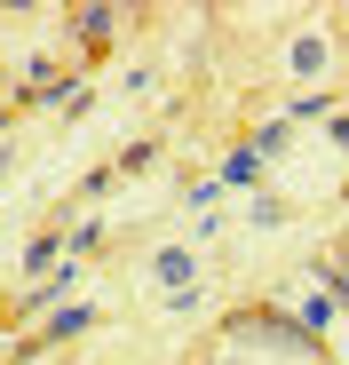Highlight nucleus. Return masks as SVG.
<instances>
[{
  "label": "nucleus",
  "mask_w": 349,
  "mask_h": 365,
  "mask_svg": "<svg viewBox=\"0 0 349 365\" xmlns=\"http://www.w3.org/2000/svg\"><path fill=\"white\" fill-rule=\"evenodd\" d=\"M151 278H159V286H174V294H191V286H199V255H183V247H167V255L151 262Z\"/></svg>",
  "instance_id": "obj_6"
},
{
  "label": "nucleus",
  "mask_w": 349,
  "mask_h": 365,
  "mask_svg": "<svg viewBox=\"0 0 349 365\" xmlns=\"http://www.w3.org/2000/svg\"><path fill=\"white\" fill-rule=\"evenodd\" d=\"M80 286H88V270H80V262L64 255V262H56L48 278H32V286H24V294L9 302V318H16V326H24V318H56L64 302H80Z\"/></svg>",
  "instance_id": "obj_2"
},
{
  "label": "nucleus",
  "mask_w": 349,
  "mask_h": 365,
  "mask_svg": "<svg viewBox=\"0 0 349 365\" xmlns=\"http://www.w3.org/2000/svg\"><path fill=\"white\" fill-rule=\"evenodd\" d=\"M9 167H16V143H0V182H9Z\"/></svg>",
  "instance_id": "obj_18"
},
{
  "label": "nucleus",
  "mask_w": 349,
  "mask_h": 365,
  "mask_svg": "<svg viewBox=\"0 0 349 365\" xmlns=\"http://www.w3.org/2000/svg\"><path fill=\"white\" fill-rule=\"evenodd\" d=\"M95 247H103V222H80V230H72V238H64V255H72V262H88V255H95Z\"/></svg>",
  "instance_id": "obj_14"
},
{
  "label": "nucleus",
  "mask_w": 349,
  "mask_h": 365,
  "mask_svg": "<svg viewBox=\"0 0 349 365\" xmlns=\"http://www.w3.org/2000/svg\"><path fill=\"white\" fill-rule=\"evenodd\" d=\"M222 334H230V341H270V349H286V357H325V341H318L294 310H278V302H246V310H230Z\"/></svg>",
  "instance_id": "obj_1"
},
{
  "label": "nucleus",
  "mask_w": 349,
  "mask_h": 365,
  "mask_svg": "<svg viewBox=\"0 0 349 365\" xmlns=\"http://www.w3.org/2000/svg\"><path fill=\"white\" fill-rule=\"evenodd\" d=\"M286 143H294V128H286V119H270V128H262V135H254V151H262V159H278V151H286Z\"/></svg>",
  "instance_id": "obj_15"
},
{
  "label": "nucleus",
  "mask_w": 349,
  "mask_h": 365,
  "mask_svg": "<svg viewBox=\"0 0 349 365\" xmlns=\"http://www.w3.org/2000/svg\"><path fill=\"white\" fill-rule=\"evenodd\" d=\"M191 365H214V357H191Z\"/></svg>",
  "instance_id": "obj_19"
},
{
  "label": "nucleus",
  "mask_w": 349,
  "mask_h": 365,
  "mask_svg": "<svg viewBox=\"0 0 349 365\" xmlns=\"http://www.w3.org/2000/svg\"><path fill=\"white\" fill-rule=\"evenodd\" d=\"M151 159H159V135H135V143H127L120 159H111V182H135V175H143Z\"/></svg>",
  "instance_id": "obj_10"
},
{
  "label": "nucleus",
  "mask_w": 349,
  "mask_h": 365,
  "mask_svg": "<svg viewBox=\"0 0 349 365\" xmlns=\"http://www.w3.org/2000/svg\"><path fill=\"white\" fill-rule=\"evenodd\" d=\"M294 318H302V326H310V334L325 341V326L341 318V302H333V294H302V310H294Z\"/></svg>",
  "instance_id": "obj_12"
},
{
  "label": "nucleus",
  "mask_w": 349,
  "mask_h": 365,
  "mask_svg": "<svg viewBox=\"0 0 349 365\" xmlns=\"http://www.w3.org/2000/svg\"><path fill=\"white\" fill-rule=\"evenodd\" d=\"M325 135H333V143L349 151V111H333V119H325Z\"/></svg>",
  "instance_id": "obj_17"
},
{
  "label": "nucleus",
  "mask_w": 349,
  "mask_h": 365,
  "mask_svg": "<svg viewBox=\"0 0 349 365\" xmlns=\"http://www.w3.org/2000/svg\"><path fill=\"white\" fill-rule=\"evenodd\" d=\"M310 278H325V294H333V302H349V238H341L333 255H318V262H310Z\"/></svg>",
  "instance_id": "obj_8"
},
{
  "label": "nucleus",
  "mask_w": 349,
  "mask_h": 365,
  "mask_svg": "<svg viewBox=\"0 0 349 365\" xmlns=\"http://www.w3.org/2000/svg\"><path fill=\"white\" fill-rule=\"evenodd\" d=\"M127 24V9H111V0H80V9H64V40H80L88 56L111 48V32Z\"/></svg>",
  "instance_id": "obj_3"
},
{
  "label": "nucleus",
  "mask_w": 349,
  "mask_h": 365,
  "mask_svg": "<svg viewBox=\"0 0 349 365\" xmlns=\"http://www.w3.org/2000/svg\"><path fill=\"white\" fill-rule=\"evenodd\" d=\"M246 222H254V230H278V222H286V199H278V191H254V199H246Z\"/></svg>",
  "instance_id": "obj_13"
},
{
  "label": "nucleus",
  "mask_w": 349,
  "mask_h": 365,
  "mask_svg": "<svg viewBox=\"0 0 349 365\" xmlns=\"http://www.w3.org/2000/svg\"><path fill=\"white\" fill-rule=\"evenodd\" d=\"M56 262H64V230H40L32 247H24V278H48Z\"/></svg>",
  "instance_id": "obj_9"
},
{
  "label": "nucleus",
  "mask_w": 349,
  "mask_h": 365,
  "mask_svg": "<svg viewBox=\"0 0 349 365\" xmlns=\"http://www.w3.org/2000/svg\"><path fill=\"white\" fill-rule=\"evenodd\" d=\"M286 64H294L302 80H310V72H325V32H294V48H286Z\"/></svg>",
  "instance_id": "obj_11"
},
{
  "label": "nucleus",
  "mask_w": 349,
  "mask_h": 365,
  "mask_svg": "<svg viewBox=\"0 0 349 365\" xmlns=\"http://www.w3.org/2000/svg\"><path fill=\"white\" fill-rule=\"evenodd\" d=\"M214 191H222L214 175H191V182H183V199H191V207H214Z\"/></svg>",
  "instance_id": "obj_16"
},
{
  "label": "nucleus",
  "mask_w": 349,
  "mask_h": 365,
  "mask_svg": "<svg viewBox=\"0 0 349 365\" xmlns=\"http://www.w3.org/2000/svg\"><path fill=\"white\" fill-rule=\"evenodd\" d=\"M341 24H349V9H341Z\"/></svg>",
  "instance_id": "obj_20"
},
{
  "label": "nucleus",
  "mask_w": 349,
  "mask_h": 365,
  "mask_svg": "<svg viewBox=\"0 0 349 365\" xmlns=\"http://www.w3.org/2000/svg\"><path fill=\"white\" fill-rule=\"evenodd\" d=\"M80 334H95V302H64L32 341H40V349H64V341H80Z\"/></svg>",
  "instance_id": "obj_5"
},
{
  "label": "nucleus",
  "mask_w": 349,
  "mask_h": 365,
  "mask_svg": "<svg viewBox=\"0 0 349 365\" xmlns=\"http://www.w3.org/2000/svg\"><path fill=\"white\" fill-rule=\"evenodd\" d=\"M262 167H270V159H262V151H254V135H246V143H230V151H222L214 182H222V191H254V182H262Z\"/></svg>",
  "instance_id": "obj_4"
},
{
  "label": "nucleus",
  "mask_w": 349,
  "mask_h": 365,
  "mask_svg": "<svg viewBox=\"0 0 349 365\" xmlns=\"http://www.w3.org/2000/svg\"><path fill=\"white\" fill-rule=\"evenodd\" d=\"M48 111L88 119V111H95V88H88V80H56V88H48Z\"/></svg>",
  "instance_id": "obj_7"
}]
</instances>
